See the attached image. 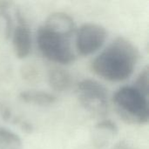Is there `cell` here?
Listing matches in <instances>:
<instances>
[{"label": "cell", "instance_id": "cell-7", "mask_svg": "<svg viewBox=\"0 0 149 149\" xmlns=\"http://www.w3.org/2000/svg\"><path fill=\"white\" fill-rule=\"evenodd\" d=\"M43 27L52 32L70 38L75 30V23L67 13L53 12L47 17Z\"/></svg>", "mask_w": 149, "mask_h": 149}, {"label": "cell", "instance_id": "cell-9", "mask_svg": "<svg viewBox=\"0 0 149 149\" xmlns=\"http://www.w3.org/2000/svg\"><path fill=\"white\" fill-rule=\"evenodd\" d=\"M48 83L53 90L62 93L72 86V78L66 70L61 67H52L48 72Z\"/></svg>", "mask_w": 149, "mask_h": 149}, {"label": "cell", "instance_id": "cell-11", "mask_svg": "<svg viewBox=\"0 0 149 149\" xmlns=\"http://www.w3.org/2000/svg\"><path fill=\"white\" fill-rule=\"evenodd\" d=\"M22 148V140L17 134L6 128H0V149Z\"/></svg>", "mask_w": 149, "mask_h": 149}, {"label": "cell", "instance_id": "cell-15", "mask_svg": "<svg viewBox=\"0 0 149 149\" xmlns=\"http://www.w3.org/2000/svg\"><path fill=\"white\" fill-rule=\"evenodd\" d=\"M112 149H134L133 145L127 141H120L117 142Z\"/></svg>", "mask_w": 149, "mask_h": 149}, {"label": "cell", "instance_id": "cell-5", "mask_svg": "<svg viewBox=\"0 0 149 149\" xmlns=\"http://www.w3.org/2000/svg\"><path fill=\"white\" fill-rule=\"evenodd\" d=\"M107 38V31L105 27L95 23H86L77 31V51L83 56L91 55L103 46Z\"/></svg>", "mask_w": 149, "mask_h": 149}, {"label": "cell", "instance_id": "cell-13", "mask_svg": "<svg viewBox=\"0 0 149 149\" xmlns=\"http://www.w3.org/2000/svg\"><path fill=\"white\" fill-rule=\"evenodd\" d=\"M134 86H135L144 94L148 96V66L143 68L142 71L140 72L136 79L135 85Z\"/></svg>", "mask_w": 149, "mask_h": 149}, {"label": "cell", "instance_id": "cell-4", "mask_svg": "<svg viewBox=\"0 0 149 149\" xmlns=\"http://www.w3.org/2000/svg\"><path fill=\"white\" fill-rule=\"evenodd\" d=\"M78 99L81 106L95 116H104L108 109V92L99 81L86 79L77 86Z\"/></svg>", "mask_w": 149, "mask_h": 149}, {"label": "cell", "instance_id": "cell-2", "mask_svg": "<svg viewBox=\"0 0 149 149\" xmlns=\"http://www.w3.org/2000/svg\"><path fill=\"white\" fill-rule=\"evenodd\" d=\"M113 102L120 117L127 123L145 125L148 122V96L134 86L119 88L113 97Z\"/></svg>", "mask_w": 149, "mask_h": 149}, {"label": "cell", "instance_id": "cell-10", "mask_svg": "<svg viewBox=\"0 0 149 149\" xmlns=\"http://www.w3.org/2000/svg\"><path fill=\"white\" fill-rule=\"evenodd\" d=\"M19 98L25 103L33 104L40 107H46L55 103L56 96L43 91L37 90H28L21 92Z\"/></svg>", "mask_w": 149, "mask_h": 149}, {"label": "cell", "instance_id": "cell-14", "mask_svg": "<svg viewBox=\"0 0 149 149\" xmlns=\"http://www.w3.org/2000/svg\"><path fill=\"white\" fill-rule=\"evenodd\" d=\"M0 117L3 120L11 123L15 116L12 114L10 109L4 104L0 103Z\"/></svg>", "mask_w": 149, "mask_h": 149}, {"label": "cell", "instance_id": "cell-1", "mask_svg": "<svg viewBox=\"0 0 149 149\" xmlns=\"http://www.w3.org/2000/svg\"><path fill=\"white\" fill-rule=\"evenodd\" d=\"M138 60L137 47L128 39L119 37L93 59L92 69L106 80L119 82L133 74Z\"/></svg>", "mask_w": 149, "mask_h": 149}, {"label": "cell", "instance_id": "cell-3", "mask_svg": "<svg viewBox=\"0 0 149 149\" xmlns=\"http://www.w3.org/2000/svg\"><path fill=\"white\" fill-rule=\"evenodd\" d=\"M37 44L42 55L59 65H69L75 60L69 38L40 27L37 32Z\"/></svg>", "mask_w": 149, "mask_h": 149}, {"label": "cell", "instance_id": "cell-12", "mask_svg": "<svg viewBox=\"0 0 149 149\" xmlns=\"http://www.w3.org/2000/svg\"><path fill=\"white\" fill-rule=\"evenodd\" d=\"M11 3L9 1H0V17L4 22V36L6 38H9L12 32V18L9 13Z\"/></svg>", "mask_w": 149, "mask_h": 149}, {"label": "cell", "instance_id": "cell-8", "mask_svg": "<svg viewBox=\"0 0 149 149\" xmlns=\"http://www.w3.org/2000/svg\"><path fill=\"white\" fill-rule=\"evenodd\" d=\"M119 128L117 125L110 120L99 121L93 128L92 134L93 145L96 149L106 148L112 140L118 134Z\"/></svg>", "mask_w": 149, "mask_h": 149}, {"label": "cell", "instance_id": "cell-6", "mask_svg": "<svg viewBox=\"0 0 149 149\" xmlns=\"http://www.w3.org/2000/svg\"><path fill=\"white\" fill-rule=\"evenodd\" d=\"M16 17L18 24L12 31V46L16 57L23 59L30 54L31 50V32L18 10H16Z\"/></svg>", "mask_w": 149, "mask_h": 149}]
</instances>
